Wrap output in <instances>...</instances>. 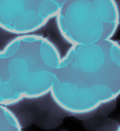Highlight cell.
<instances>
[{
	"label": "cell",
	"mask_w": 120,
	"mask_h": 131,
	"mask_svg": "<svg viewBox=\"0 0 120 131\" xmlns=\"http://www.w3.org/2000/svg\"><path fill=\"white\" fill-rule=\"evenodd\" d=\"M117 9L119 23L120 24V0H115Z\"/></svg>",
	"instance_id": "5"
},
{
	"label": "cell",
	"mask_w": 120,
	"mask_h": 131,
	"mask_svg": "<svg viewBox=\"0 0 120 131\" xmlns=\"http://www.w3.org/2000/svg\"><path fill=\"white\" fill-rule=\"evenodd\" d=\"M120 129V128H119V129Z\"/></svg>",
	"instance_id": "7"
},
{
	"label": "cell",
	"mask_w": 120,
	"mask_h": 131,
	"mask_svg": "<svg viewBox=\"0 0 120 131\" xmlns=\"http://www.w3.org/2000/svg\"><path fill=\"white\" fill-rule=\"evenodd\" d=\"M116 104V98L102 103L97 108L94 116L100 119L106 117L114 109Z\"/></svg>",
	"instance_id": "2"
},
{
	"label": "cell",
	"mask_w": 120,
	"mask_h": 131,
	"mask_svg": "<svg viewBox=\"0 0 120 131\" xmlns=\"http://www.w3.org/2000/svg\"><path fill=\"white\" fill-rule=\"evenodd\" d=\"M75 47H73L69 51L64 58L61 60L59 69L63 68L69 64L74 59L75 55Z\"/></svg>",
	"instance_id": "4"
},
{
	"label": "cell",
	"mask_w": 120,
	"mask_h": 131,
	"mask_svg": "<svg viewBox=\"0 0 120 131\" xmlns=\"http://www.w3.org/2000/svg\"><path fill=\"white\" fill-rule=\"evenodd\" d=\"M57 19L79 44L110 39L119 23L115 0H66Z\"/></svg>",
	"instance_id": "1"
},
{
	"label": "cell",
	"mask_w": 120,
	"mask_h": 131,
	"mask_svg": "<svg viewBox=\"0 0 120 131\" xmlns=\"http://www.w3.org/2000/svg\"><path fill=\"white\" fill-rule=\"evenodd\" d=\"M118 44L120 46V39L116 41Z\"/></svg>",
	"instance_id": "6"
},
{
	"label": "cell",
	"mask_w": 120,
	"mask_h": 131,
	"mask_svg": "<svg viewBox=\"0 0 120 131\" xmlns=\"http://www.w3.org/2000/svg\"><path fill=\"white\" fill-rule=\"evenodd\" d=\"M120 126L115 121L110 118H105L100 120L95 129L99 131H117Z\"/></svg>",
	"instance_id": "3"
}]
</instances>
